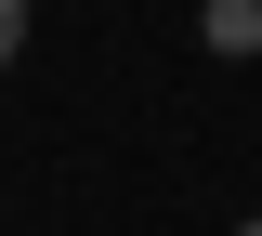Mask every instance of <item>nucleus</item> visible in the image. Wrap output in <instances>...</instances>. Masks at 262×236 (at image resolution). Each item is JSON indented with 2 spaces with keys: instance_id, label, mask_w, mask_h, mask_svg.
Masks as SVG:
<instances>
[{
  "instance_id": "nucleus-1",
  "label": "nucleus",
  "mask_w": 262,
  "mask_h": 236,
  "mask_svg": "<svg viewBox=\"0 0 262 236\" xmlns=\"http://www.w3.org/2000/svg\"><path fill=\"white\" fill-rule=\"evenodd\" d=\"M196 39H210L223 66H249L262 53V0H196Z\"/></svg>"
},
{
  "instance_id": "nucleus-2",
  "label": "nucleus",
  "mask_w": 262,
  "mask_h": 236,
  "mask_svg": "<svg viewBox=\"0 0 262 236\" xmlns=\"http://www.w3.org/2000/svg\"><path fill=\"white\" fill-rule=\"evenodd\" d=\"M13 53H27V0H0V79H13Z\"/></svg>"
},
{
  "instance_id": "nucleus-3",
  "label": "nucleus",
  "mask_w": 262,
  "mask_h": 236,
  "mask_svg": "<svg viewBox=\"0 0 262 236\" xmlns=\"http://www.w3.org/2000/svg\"><path fill=\"white\" fill-rule=\"evenodd\" d=\"M236 236H262V223H236Z\"/></svg>"
}]
</instances>
